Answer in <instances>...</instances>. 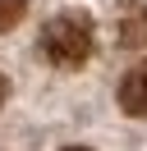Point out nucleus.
I'll list each match as a JSON object with an SVG mask.
<instances>
[{
	"instance_id": "nucleus-4",
	"label": "nucleus",
	"mask_w": 147,
	"mask_h": 151,
	"mask_svg": "<svg viewBox=\"0 0 147 151\" xmlns=\"http://www.w3.org/2000/svg\"><path fill=\"white\" fill-rule=\"evenodd\" d=\"M23 14H28V0H0V32H9Z\"/></svg>"
},
{
	"instance_id": "nucleus-3",
	"label": "nucleus",
	"mask_w": 147,
	"mask_h": 151,
	"mask_svg": "<svg viewBox=\"0 0 147 151\" xmlns=\"http://www.w3.org/2000/svg\"><path fill=\"white\" fill-rule=\"evenodd\" d=\"M119 46H133V50L147 46V5H138L119 19Z\"/></svg>"
},
{
	"instance_id": "nucleus-5",
	"label": "nucleus",
	"mask_w": 147,
	"mask_h": 151,
	"mask_svg": "<svg viewBox=\"0 0 147 151\" xmlns=\"http://www.w3.org/2000/svg\"><path fill=\"white\" fill-rule=\"evenodd\" d=\"M0 101H5V78H0Z\"/></svg>"
},
{
	"instance_id": "nucleus-6",
	"label": "nucleus",
	"mask_w": 147,
	"mask_h": 151,
	"mask_svg": "<svg viewBox=\"0 0 147 151\" xmlns=\"http://www.w3.org/2000/svg\"><path fill=\"white\" fill-rule=\"evenodd\" d=\"M64 151H87V147H64Z\"/></svg>"
},
{
	"instance_id": "nucleus-2",
	"label": "nucleus",
	"mask_w": 147,
	"mask_h": 151,
	"mask_svg": "<svg viewBox=\"0 0 147 151\" xmlns=\"http://www.w3.org/2000/svg\"><path fill=\"white\" fill-rule=\"evenodd\" d=\"M115 101H119V110H124V114L147 119V64H138L133 73H124V83H119Z\"/></svg>"
},
{
	"instance_id": "nucleus-1",
	"label": "nucleus",
	"mask_w": 147,
	"mask_h": 151,
	"mask_svg": "<svg viewBox=\"0 0 147 151\" xmlns=\"http://www.w3.org/2000/svg\"><path fill=\"white\" fill-rule=\"evenodd\" d=\"M37 46H41L46 64H55V69H78V64H87V55H92V19L83 9L55 14V19L41 28Z\"/></svg>"
}]
</instances>
